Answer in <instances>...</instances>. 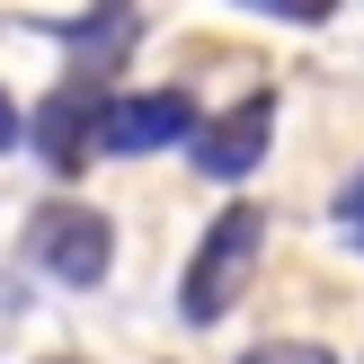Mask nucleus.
<instances>
[{
  "label": "nucleus",
  "instance_id": "5",
  "mask_svg": "<svg viewBox=\"0 0 364 364\" xmlns=\"http://www.w3.org/2000/svg\"><path fill=\"white\" fill-rule=\"evenodd\" d=\"M240 364H338L329 347H302V338H276V347H258V355H240Z\"/></svg>",
  "mask_w": 364,
  "mask_h": 364
},
{
  "label": "nucleus",
  "instance_id": "8",
  "mask_svg": "<svg viewBox=\"0 0 364 364\" xmlns=\"http://www.w3.org/2000/svg\"><path fill=\"white\" fill-rule=\"evenodd\" d=\"M18 134H27V124H18V107H9V89H0V151H9Z\"/></svg>",
  "mask_w": 364,
  "mask_h": 364
},
{
  "label": "nucleus",
  "instance_id": "3",
  "mask_svg": "<svg viewBox=\"0 0 364 364\" xmlns=\"http://www.w3.org/2000/svg\"><path fill=\"white\" fill-rule=\"evenodd\" d=\"M27 258L45 267L53 284H98L107 258H116V223H107L98 205H80V196H53L27 223Z\"/></svg>",
  "mask_w": 364,
  "mask_h": 364
},
{
  "label": "nucleus",
  "instance_id": "4",
  "mask_svg": "<svg viewBox=\"0 0 364 364\" xmlns=\"http://www.w3.org/2000/svg\"><path fill=\"white\" fill-rule=\"evenodd\" d=\"M267 134H276V98L258 89V98L223 107L213 124H196V134H187V160H196V178H223V187H231V178H249L267 160Z\"/></svg>",
  "mask_w": 364,
  "mask_h": 364
},
{
  "label": "nucleus",
  "instance_id": "2",
  "mask_svg": "<svg viewBox=\"0 0 364 364\" xmlns=\"http://www.w3.org/2000/svg\"><path fill=\"white\" fill-rule=\"evenodd\" d=\"M196 124H205V116H196L187 89H107V98L89 107L80 151H98V160H142V151H160V142H187Z\"/></svg>",
  "mask_w": 364,
  "mask_h": 364
},
{
  "label": "nucleus",
  "instance_id": "9",
  "mask_svg": "<svg viewBox=\"0 0 364 364\" xmlns=\"http://www.w3.org/2000/svg\"><path fill=\"white\" fill-rule=\"evenodd\" d=\"M53 364H71V355H53Z\"/></svg>",
  "mask_w": 364,
  "mask_h": 364
},
{
  "label": "nucleus",
  "instance_id": "1",
  "mask_svg": "<svg viewBox=\"0 0 364 364\" xmlns=\"http://www.w3.org/2000/svg\"><path fill=\"white\" fill-rule=\"evenodd\" d=\"M258 249H267V213H258V205H223V213H213V231L196 240L187 276H178V320H187V329H213V320L249 294Z\"/></svg>",
  "mask_w": 364,
  "mask_h": 364
},
{
  "label": "nucleus",
  "instance_id": "7",
  "mask_svg": "<svg viewBox=\"0 0 364 364\" xmlns=\"http://www.w3.org/2000/svg\"><path fill=\"white\" fill-rule=\"evenodd\" d=\"M338 223H347V240L364 249V178H355V187H347V196H338Z\"/></svg>",
  "mask_w": 364,
  "mask_h": 364
},
{
  "label": "nucleus",
  "instance_id": "6",
  "mask_svg": "<svg viewBox=\"0 0 364 364\" xmlns=\"http://www.w3.org/2000/svg\"><path fill=\"white\" fill-rule=\"evenodd\" d=\"M240 9H267V18H302V27H320L338 0H240Z\"/></svg>",
  "mask_w": 364,
  "mask_h": 364
},
{
  "label": "nucleus",
  "instance_id": "10",
  "mask_svg": "<svg viewBox=\"0 0 364 364\" xmlns=\"http://www.w3.org/2000/svg\"><path fill=\"white\" fill-rule=\"evenodd\" d=\"M116 9H124V0H116Z\"/></svg>",
  "mask_w": 364,
  "mask_h": 364
}]
</instances>
